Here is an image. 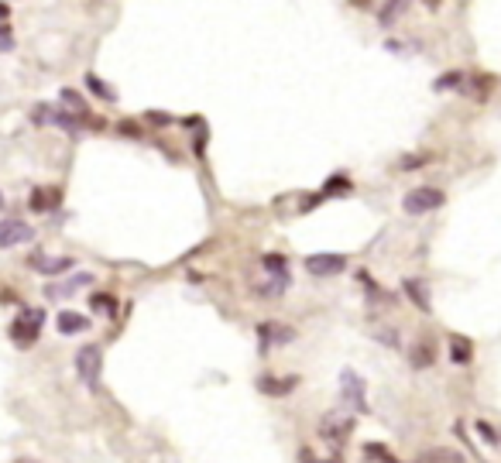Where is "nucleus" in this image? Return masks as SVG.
<instances>
[{
    "instance_id": "1",
    "label": "nucleus",
    "mask_w": 501,
    "mask_h": 463,
    "mask_svg": "<svg viewBox=\"0 0 501 463\" xmlns=\"http://www.w3.org/2000/svg\"><path fill=\"white\" fill-rule=\"evenodd\" d=\"M42 326H45V309H38V305H24V309L14 316V323H10L7 330H10V340H14L17 350H28V347L38 343Z\"/></svg>"
},
{
    "instance_id": "2",
    "label": "nucleus",
    "mask_w": 501,
    "mask_h": 463,
    "mask_svg": "<svg viewBox=\"0 0 501 463\" xmlns=\"http://www.w3.org/2000/svg\"><path fill=\"white\" fill-rule=\"evenodd\" d=\"M443 203H447V192L436 189V185H419V189H409L402 196V210L409 213V216L436 213V210H443Z\"/></svg>"
},
{
    "instance_id": "3",
    "label": "nucleus",
    "mask_w": 501,
    "mask_h": 463,
    "mask_svg": "<svg viewBox=\"0 0 501 463\" xmlns=\"http://www.w3.org/2000/svg\"><path fill=\"white\" fill-rule=\"evenodd\" d=\"M76 374L86 388H100V374H103V350L96 343H86L76 354Z\"/></svg>"
},
{
    "instance_id": "4",
    "label": "nucleus",
    "mask_w": 501,
    "mask_h": 463,
    "mask_svg": "<svg viewBox=\"0 0 501 463\" xmlns=\"http://www.w3.org/2000/svg\"><path fill=\"white\" fill-rule=\"evenodd\" d=\"M28 241H35V230H31L24 220H17V216H3V220H0V251L21 248V244H28Z\"/></svg>"
},
{
    "instance_id": "5",
    "label": "nucleus",
    "mask_w": 501,
    "mask_h": 463,
    "mask_svg": "<svg viewBox=\"0 0 501 463\" xmlns=\"http://www.w3.org/2000/svg\"><path fill=\"white\" fill-rule=\"evenodd\" d=\"M340 402H350L354 412H371L368 402H364V381L357 371H340Z\"/></svg>"
},
{
    "instance_id": "6",
    "label": "nucleus",
    "mask_w": 501,
    "mask_h": 463,
    "mask_svg": "<svg viewBox=\"0 0 501 463\" xmlns=\"http://www.w3.org/2000/svg\"><path fill=\"white\" fill-rule=\"evenodd\" d=\"M306 271L313 278H336L340 271H347V257L343 254H309Z\"/></svg>"
},
{
    "instance_id": "7",
    "label": "nucleus",
    "mask_w": 501,
    "mask_h": 463,
    "mask_svg": "<svg viewBox=\"0 0 501 463\" xmlns=\"http://www.w3.org/2000/svg\"><path fill=\"white\" fill-rule=\"evenodd\" d=\"M350 432H354V419H350V416H340V412H330L327 419L320 422V436H323L327 443H334V446H343Z\"/></svg>"
},
{
    "instance_id": "8",
    "label": "nucleus",
    "mask_w": 501,
    "mask_h": 463,
    "mask_svg": "<svg viewBox=\"0 0 501 463\" xmlns=\"http://www.w3.org/2000/svg\"><path fill=\"white\" fill-rule=\"evenodd\" d=\"M292 340H295V330L292 326H285V323H257V343H261L264 354H268L271 347L292 343Z\"/></svg>"
},
{
    "instance_id": "9",
    "label": "nucleus",
    "mask_w": 501,
    "mask_h": 463,
    "mask_svg": "<svg viewBox=\"0 0 501 463\" xmlns=\"http://www.w3.org/2000/svg\"><path fill=\"white\" fill-rule=\"evenodd\" d=\"M86 285H93V275L89 271H80V275H73L69 282H48L45 285V298H69V295H76L80 289H86Z\"/></svg>"
},
{
    "instance_id": "10",
    "label": "nucleus",
    "mask_w": 501,
    "mask_h": 463,
    "mask_svg": "<svg viewBox=\"0 0 501 463\" xmlns=\"http://www.w3.org/2000/svg\"><path fill=\"white\" fill-rule=\"evenodd\" d=\"M409 364H412L416 371L433 367V364H436V340L433 337H419L416 343L409 347Z\"/></svg>"
},
{
    "instance_id": "11",
    "label": "nucleus",
    "mask_w": 501,
    "mask_h": 463,
    "mask_svg": "<svg viewBox=\"0 0 501 463\" xmlns=\"http://www.w3.org/2000/svg\"><path fill=\"white\" fill-rule=\"evenodd\" d=\"M55 330H59L62 337H80V333L89 330V316L76 312V309H62V312L55 316Z\"/></svg>"
},
{
    "instance_id": "12",
    "label": "nucleus",
    "mask_w": 501,
    "mask_h": 463,
    "mask_svg": "<svg viewBox=\"0 0 501 463\" xmlns=\"http://www.w3.org/2000/svg\"><path fill=\"white\" fill-rule=\"evenodd\" d=\"M295 388H299V378H295V374H289V378L261 374V378H257V391H261V395H268V398H285V395H292Z\"/></svg>"
},
{
    "instance_id": "13",
    "label": "nucleus",
    "mask_w": 501,
    "mask_h": 463,
    "mask_svg": "<svg viewBox=\"0 0 501 463\" xmlns=\"http://www.w3.org/2000/svg\"><path fill=\"white\" fill-rule=\"evenodd\" d=\"M59 203H62V189H55V185L31 189V196H28V210L31 213H52Z\"/></svg>"
},
{
    "instance_id": "14",
    "label": "nucleus",
    "mask_w": 501,
    "mask_h": 463,
    "mask_svg": "<svg viewBox=\"0 0 501 463\" xmlns=\"http://www.w3.org/2000/svg\"><path fill=\"white\" fill-rule=\"evenodd\" d=\"M31 264L38 268V275H45V278H59V275H66L76 261H73V257H45V254H31Z\"/></svg>"
},
{
    "instance_id": "15",
    "label": "nucleus",
    "mask_w": 501,
    "mask_h": 463,
    "mask_svg": "<svg viewBox=\"0 0 501 463\" xmlns=\"http://www.w3.org/2000/svg\"><path fill=\"white\" fill-rule=\"evenodd\" d=\"M447 350H450V360H454L457 367H463V364H470V360H474V340H470V337L450 333V340H447Z\"/></svg>"
},
{
    "instance_id": "16",
    "label": "nucleus",
    "mask_w": 501,
    "mask_h": 463,
    "mask_svg": "<svg viewBox=\"0 0 501 463\" xmlns=\"http://www.w3.org/2000/svg\"><path fill=\"white\" fill-rule=\"evenodd\" d=\"M409 3H412V0H384L381 10H377V24H381V28H395V21L409 10Z\"/></svg>"
},
{
    "instance_id": "17",
    "label": "nucleus",
    "mask_w": 501,
    "mask_h": 463,
    "mask_svg": "<svg viewBox=\"0 0 501 463\" xmlns=\"http://www.w3.org/2000/svg\"><path fill=\"white\" fill-rule=\"evenodd\" d=\"M402 292L412 298V305H416V309H422V312H433V302H429V289H426L422 282H416V278H405V282H402Z\"/></svg>"
},
{
    "instance_id": "18",
    "label": "nucleus",
    "mask_w": 501,
    "mask_h": 463,
    "mask_svg": "<svg viewBox=\"0 0 501 463\" xmlns=\"http://www.w3.org/2000/svg\"><path fill=\"white\" fill-rule=\"evenodd\" d=\"M83 83H86V89H89V93H93L96 100H103V103H117V93H114L110 86L103 83V79H100L96 73H86Z\"/></svg>"
},
{
    "instance_id": "19",
    "label": "nucleus",
    "mask_w": 501,
    "mask_h": 463,
    "mask_svg": "<svg viewBox=\"0 0 501 463\" xmlns=\"http://www.w3.org/2000/svg\"><path fill=\"white\" fill-rule=\"evenodd\" d=\"M416 463H467V457H463V453H457V450L440 446V450H426V453H419Z\"/></svg>"
},
{
    "instance_id": "20",
    "label": "nucleus",
    "mask_w": 501,
    "mask_h": 463,
    "mask_svg": "<svg viewBox=\"0 0 501 463\" xmlns=\"http://www.w3.org/2000/svg\"><path fill=\"white\" fill-rule=\"evenodd\" d=\"M89 309L96 316H117V298L110 292H93L89 295Z\"/></svg>"
},
{
    "instance_id": "21",
    "label": "nucleus",
    "mask_w": 501,
    "mask_h": 463,
    "mask_svg": "<svg viewBox=\"0 0 501 463\" xmlns=\"http://www.w3.org/2000/svg\"><path fill=\"white\" fill-rule=\"evenodd\" d=\"M463 73L460 69H450V73H443V76H436V83H433V89L436 93H447V89H463Z\"/></svg>"
},
{
    "instance_id": "22",
    "label": "nucleus",
    "mask_w": 501,
    "mask_h": 463,
    "mask_svg": "<svg viewBox=\"0 0 501 463\" xmlns=\"http://www.w3.org/2000/svg\"><path fill=\"white\" fill-rule=\"evenodd\" d=\"M350 189H354V185H350V179H347V175H330V179H327V185H323L320 192H323V199H327V196H347Z\"/></svg>"
},
{
    "instance_id": "23",
    "label": "nucleus",
    "mask_w": 501,
    "mask_h": 463,
    "mask_svg": "<svg viewBox=\"0 0 501 463\" xmlns=\"http://www.w3.org/2000/svg\"><path fill=\"white\" fill-rule=\"evenodd\" d=\"M261 264H264V271H268L271 278H275V275H289V257H285V254H264Z\"/></svg>"
},
{
    "instance_id": "24",
    "label": "nucleus",
    "mask_w": 501,
    "mask_h": 463,
    "mask_svg": "<svg viewBox=\"0 0 501 463\" xmlns=\"http://www.w3.org/2000/svg\"><path fill=\"white\" fill-rule=\"evenodd\" d=\"M470 83H474V86H470V96H474V100H488V93L495 89V76L481 73V76H474Z\"/></svg>"
},
{
    "instance_id": "25",
    "label": "nucleus",
    "mask_w": 501,
    "mask_h": 463,
    "mask_svg": "<svg viewBox=\"0 0 501 463\" xmlns=\"http://www.w3.org/2000/svg\"><path fill=\"white\" fill-rule=\"evenodd\" d=\"M59 100H62V103H66V107H69L73 114H89V107H86V100H83V96H80V93H76V89H69V86H66L62 93H59Z\"/></svg>"
},
{
    "instance_id": "26",
    "label": "nucleus",
    "mask_w": 501,
    "mask_h": 463,
    "mask_svg": "<svg viewBox=\"0 0 501 463\" xmlns=\"http://www.w3.org/2000/svg\"><path fill=\"white\" fill-rule=\"evenodd\" d=\"M117 134H124V137H130V141H141V137H144L141 124H137V121H130V117H124V121L117 124Z\"/></svg>"
},
{
    "instance_id": "27",
    "label": "nucleus",
    "mask_w": 501,
    "mask_h": 463,
    "mask_svg": "<svg viewBox=\"0 0 501 463\" xmlns=\"http://www.w3.org/2000/svg\"><path fill=\"white\" fill-rule=\"evenodd\" d=\"M364 457H371V460H381V463H398L395 457H391V453H388V450H384V446H377V443H368V446H364Z\"/></svg>"
},
{
    "instance_id": "28",
    "label": "nucleus",
    "mask_w": 501,
    "mask_h": 463,
    "mask_svg": "<svg viewBox=\"0 0 501 463\" xmlns=\"http://www.w3.org/2000/svg\"><path fill=\"white\" fill-rule=\"evenodd\" d=\"M375 340H377V343H384V347H391V350H395V347H398V330L391 333V326H377V330H375Z\"/></svg>"
},
{
    "instance_id": "29",
    "label": "nucleus",
    "mask_w": 501,
    "mask_h": 463,
    "mask_svg": "<svg viewBox=\"0 0 501 463\" xmlns=\"http://www.w3.org/2000/svg\"><path fill=\"white\" fill-rule=\"evenodd\" d=\"M426 165V155H402L398 158V169L402 172H416V169H422Z\"/></svg>"
},
{
    "instance_id": "30",
    "label": "nucleus",
    "mask_w": 501,
    "mask_h": 463,
    "mask_svg": "<svg viewBox=\"0 0 501 463\" xmlns=\"http://www.w3.org/2000/svg\"><path fill=\"white\" fill-rule=\"evenodd\" d=\"M144 121H148V124H155V127L175 124V117H172V114H162V110H148V114H144Z\"/></svg>"
},
{
    "instance_id": "31",
    "label": "nucleus",
    "mask_w": 501,
    "mask_h": 463,
    "mask_svg": "<svg viewBox=\"0 0 501 463\" xmlns=\"http://www.w3.org/2000/svg\"><path fill=\"white\" fill-rule=\"evenodd\" d=\"M10 48H14V28L0 21V52H10Z\"/></svg>"
},
{
    "instance_id": "32",
    "label": "nucleus",
    "mask_w": 501,
    "mask_h": 463,
    "mask_svg": "<svg viewBox=\"0 0 501 463\" xmlns=\"http://www.w3.org/2000/svg\"><path fill=\"white\" fill-rule=\"evenodd\" d=\"M350 7H357V10H368V7H375V0H350Z\"/></svg>"
},
{
    "instance_id": "33",
    "label": "nucleus",
    "mask_w": 501,
    "mask_h": 463,
    "mask_svg": "<svg viewBox=\"0 0 501 463\" xmlns=\"http://www.w3.org/2000/svg\"><path fill=\"white\" fill-rule=\"evenodd\" d=\"M7 17H10V7H7V3H0V21H7Z\"/></svg>"
},
{
    "instance_id": "34",
    "label": "nucleus",
    "mask_w": 501,
    "mask_h": 463,
    "mask_svg": "<svg viewBox=\"0 0 501 463\" xmlns=\"http://www.w3.org/2000/svg\"><path fill=\"white\" fill-rule=\"evenodd\" d=\"M426 7H429V10H436V7H440V0H426Z\"/></svg>"
},
{
    "instance_id": "35",
    "label": "nucleus",
    "mask_w": 501,
    "mask_h": 463,
    "mask_svg": "<svg viewBox=\"0 0 501 463\" xmlns=\"http://www.w3.org/2000/svg\"><path fill=\"white\" fill-rule=\"evenodd\" d=\"M0 210H3V192H0Z\"/></svg>"
},
{
    "instance_id": "36",
    "label": "nucleus",
    "mask_w": 501,
    "mask_h": 463,
    "mask_svg": "<svg viewBox=\"0 0 501 463\" xmlns=\"http://www.w3.org/2000/svg\"><path fill=\"white\" fill-rule=\"evenodd\" d=\"M17 463H38V460H17Z\"/></svg>"
}]
</instances>
